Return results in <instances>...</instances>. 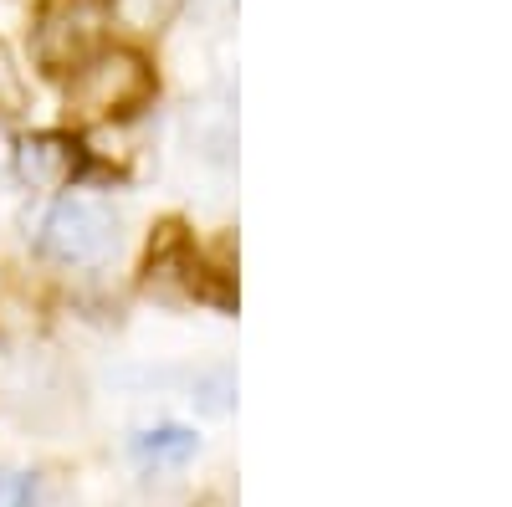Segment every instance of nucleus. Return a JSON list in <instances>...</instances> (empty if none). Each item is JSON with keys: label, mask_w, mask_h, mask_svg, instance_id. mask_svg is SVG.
<instances>
[{"label": "nucleus", "mask_w": 512, "mask_h": 507, "mask_svg": "<svg viewBox=\"0 0 512 507\" xmlns=\"http://www.w3.org/2000/svg\"><path fill=\"white\" fill-rule=\"evenodd\" d=\"M200 507H231V502H226V497H205Z\"/></svg>", "instance_id": "9d476101"}, {"label": "nucleus", "mask_w": 512, "mask_h": 507, "mask_svg": "<svg viewBox=\"0 0 512 507\" xmlns=\"http://www.w3.org/2000/svg\"><path fill=\"white\" fill-rule=\"evenodd\" d=\"M21 108H26V82H21L11 47L0 41V113H21Z\"/></svg>", "instance_id": "6e6552de"}, {"label": "nucleus", "mask_w": 512, "mask_h": 507, "mask_svg": "<svg viewBox=\"0 0 512 507\" xmlns=\"http://www.w3.org/2000/svg\"><path fill=\"white\" fill-rule=\"evenodd\" d=\"M190 139H195L200 159L231 164V159H236V113H231L226 103H200V108H190Z\"/></svg>", "instance_id": "20e7f679"}, {"label": "nucleus", "mask_w": 512, "mask_h": 507, "mask_svg": "<svg viewBox=\"0 0 512 507\" xmlns=\"http://www.w3.org/2000/svg\"><path fill=\"white\" fill-rule=\"evenodd\" d=\"M190 400L205 410V415H226L236 405V374L231 364H216V369H205L190 379Z\"/></svg>", "instance_id": "0eeeda50"}, {"label": "nucleus", "mask_w": 512, "mask_h": 507, "mask_svg": "<svg viewBox=\"0 0 512 507\" xmlns=\"http://www.w3.org/2000/svg\"><path fill=\"white\" fill-rule=\"evenodd\" d=\"M154 98V72L139 52H88L77 67H72V82H67V118L77 123H108V118H123Z\"/></svg>", "instance_id": "f257e3e1"}, {"label": "nucleus", "mask_w": 512, "mask_h": 507, "mask_svg": "<svg viewBox=\"0 0 512 507\" xmlns=\"http://www.w3.org/2000/svg\"><path fill=\"white\" fill-rule=\"evenodd\" d=\"M36 246L62 267H98L118 251V216L113 205L88 200V195H67L41 216Z\"/></svg>", "instance_id": "f03ea898"}, {"label": "nucleus", "mask_w": 512, "mask_h": 507, "mask_svg": "<svg viewBox=\"0 0 512 507\" xmlns=\"http://www.w3.org/2000/svg\"><path fill=\"white\" fill-rule=\"evenodd\" d=\"M72 169H77V154H72V144L57 139V134H36V139H21V144H16V175H21L31 190H57Z\"/></svg>", "instance_id": "7ed1b4c3"}, {"label": "nucleus", "mask_w": 512, "mask_h": 507, "mask_svg": "<svg viewBox=\"0 0 512 507\" xmlns=\"http://www.w3.org/2000/svg\"><path fill=\"white\" fill-rule=\"evenodd\" d=\"M31 502V477L0 467V507H26Z\"/></svg>", "instance_id": "1a4fd4ad"}, {"label": "nucleus", "mask_w": 512, "mask_h": 507, "mask_svg": "<svg viewBox=\"0 0 512 507\" xmlns=\"http://www.w3.org/2000/svg\"><path fill=\"white\" fill-rule=\"evenodd\" d=\"M195 446L200 441L185 426H159V431L134 436V451H139V461H149V467H180V461L195 456Z\"/></svg>", "instance_id": "39448f33"}, {"label": "nucleus", "mask_w": 512, "mask_h": 507, "mask_svg": "<svg viewBox=\"0 0 512 507\" xmlns=\"http://www.w3.org/2000/svg\"><path fill=\"white\" fill-rule=\"evenodd\" d=\"M180 6H185V0H108L113 21H118L123 31H139V36L164 31L169 21L180 16Z\"/></svg>", "instance_id": "423d86ee"}]
</instances>
